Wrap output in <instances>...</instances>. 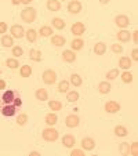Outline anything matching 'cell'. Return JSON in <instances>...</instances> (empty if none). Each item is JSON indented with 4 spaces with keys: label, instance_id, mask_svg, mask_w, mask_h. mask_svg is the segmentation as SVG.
<instances>
[{
    "label": "cell",
    "instance_id": "cell-1",
    "mask_svg": "<svg viewBox=\"0 0 138 156\" xmlns=\"http://www.w3.org/2000/svg\"><path fill=\"white\" fill-rule=\"evenodd\" d=\"M59 137V133L54 129L53 126H47L41 131V138L46 142H55Z\"/></svg>",
    "mask_w": 138,
    "mask_h": 156
},
{
    "label": "cell",
    "instance_id": "cell-2",
    "mask_svg": "<svg viewBox=\"0 0 138 156\" xmlns=\"http://www.w3.org/2000/svg\"><path fill=\"white\" fill-rule=\"evenodd\" d=\"M19 17L25 24H32L33 21L36 20V17H37V11H36V9H33V7H25V9L21 11Z\"/></svg>",
    "mask_w": 138,
    "mask_h": 156
},
{
    "label": "cell",
    "instance_id": "cell-3",
    "mask_svg": "<svg viewBox=\"0 0 138 156\" xmlns=\"http://www.w3.org/2000/svg\"><path fill=\"white\" fill-rule=\"evenodd\" d=\"M41 79H43V82L46 83V84H48V86L55 84V82H57L55 71H53V69H46V71L41 73Z\"/></svg>",
    "mask_w": 138,
    "mask_h": 156
},
{
    "label": "cell",
    "instance_id": "cell-4",
    "mask_svg": "<svg viewBox=\"0 0 138 156\" xmlns=\"http://www.w3.org/2000/svg\"><path fill=\"white\" fill-rule=\"evenodd\" d=\"M10 33L14 39H22L25 36V29L21 24H14L10 28Z\"/></svg>",
    "mask_w": 138,
    "mask_h": 156
},
{
    "label": "cell",
    "instance_id": "cell-5",
    "mask_svg": "<svg viewBox=\"0 0 138 156\" xmlns=\"http://www.w3.org/2000/svg\"><path fill=\"white\" fill-rule=\"evenodd\" d=\"M0 111H2V115L7 116V118L17 115V106H14L12 104H4V105H0Z\"/></svg>",
    "mask_w": 138,
    "mask_h": 156
},
{
    "label": "cell",
    "instance_id": "cell-6",
    "mask_svg": "<svg viewBox=\"0 0 138 156\" xmlns=\"http://www.w3.org/2000/svg\"><path fill=\"white\" fill-rule=\"evenodd\" d=\"M115 25L119 28H122V29H126L127 27L130 25V18L127 17L126 14H119L115 17Z\"/></svg>",
    "mask_w": 138,
    "mask_h": 156
},
{
    "label": "cell",
    "instance_id": "cell-7",
    "mask_svg": "<svg viewBox=\"0 0 138 156\" xmlns=\"http://www.w3.org/2000/svg\"><path fill=\"white\" fill-rule=\"evenodd\" d=\"M82 9H83V6H82V3H80L79 0H72V2H69L68 6H66L68 12H71V14H73V15L80 14Z\"/></svg>",
    "mask_w": 138,
    "mask_h": 156
},
{
    "label": "cell",
    "instance_id": "cell-8",
    "mask_svg": "<svg viewBox=\"0 0 138 156\" xmlns=\"http://www.w3.org/2000/svg\"><path fill=\"white\" fill-rule=\"evenodd\" d=\"M65 124L69 129H75V127H77L80 124V118L77 115H75V113H71V115H68L65 118Z\"/></svg>",
    "mask_w": 138,
    "mask_h": 156
},
{
    "label": "cell",
    "instance_id": "cell-9",
    "mask_svg": "<svg viewBox=\"0 0 138 156\" xmlns=\"http://www.w3.org/2000/svg\"><path fill=\"white\" fill-rule=\"evenodd\" d=\"M120 104L116 102V101H108V102H105V105H104V109H105V112L108 113H118L119 111H120Z\"/></svg>",
    "mask_w": 138,
    "mask_h": 156
},
{
    "label": "cell",
    "instance_id": "cell-10",
    "mask_svg": "<svg viewBox=\"0 0 138 156\" xmlns=\"http://www.w3.org/2000/svg\"><path fill=\"white\" fill-rule=\"evenodd\" d=\"M15 95H17V93H15L14 90H6V91L3 93V95H2V102H0V105H4V104H12Z\"/></svg>",
    "mask_w": 138,
    "mask_h": 156
},
{
    "label": "cell",
    "instance_id": "cell-11",
    "mask_svg": "<svg viewBox=\"0 0 138 156\" xmlns=\"http://www.w3.org/2000/svg\"><path fill=\"white\" fill-rule=\"evenodd\" d=\"M71 32H72V35H75L76 37H80V36L84 35V32H86V25L83 24V22H76V24L72 25Z\"/></svg>",
    "mask_w": 138,
    "mask_h": 156
},
{
    "label": "cell",
    "instance_id": "cell-12",
    "mask_svg": "<svg viewBox=\"0 0 138 156\" xmlns=\"http://www.w3.org/2000/svg\"><path fill=\"white\" fill-rule=\"evenodd\" d=\"M62 59H64V62H66V64H73L75 61H76V51L73 50H64V53H62Z\"/></svg>",
    "mask_w": 138,
    "mask_h": 156
},
{
    "label": "cell",
    "instance_id": "cell-13",
    "mask_svg": "<svg viewBox=\"0 0 138 156\" xmlns=\"http://www.w3.org/2000/svg\"><path fill=\"white\" fill-rule=\"evenodd\" d=\"M83 151H93L95 148V141L94 138H91V137H84L82 140V144H80Z\"/></svg>",
    "mask_w": 138,
    "mask_h": 156
},
{
    "label": "cell",
    "instance_id": "cell-14",
    "mask_svg": "<svg viewBox=\"0 0 138 156\" xmlns=\"http://www.w3.org/2000/svg\"><path fill=\"white\" fill-rule=\"evenodd\" d=\"M61 142L65 148H73L75 144H76V138H75L72 134H65V136L62 137Z\"/></svg>",
    "mask_w": 138,
    "mask_h": 156
},
{
    "label": "cell",
    "instance_id": "cell-15",
    "mask_svg": "<svg viewBox=\"0 0 138 156\" xmlns=\"http://www.w3.org/2000/svg\"><path fill=\"white\" fill-rule=\"evenodd\" d=\"M97 90L101 94H108V93H111L112 86H111V83H109V80H102V82H100Z\"/></svg>",
    "mask_w": 138,
    "mask_h": 156
},
{
    "label": "cell",
    "instance_id": "cell-16",
    "mask_svg": "<svg viewBox=\"0 0 138 156\" xmlns=\"http://www.w3.org/2000/svg\"><path fill=\"white\" fill-rule=\"evenodd\" d=\"M131 65H133V61L130 57H120V59H119V68L120 69L129 71L131 68Z\"/></svg>",
    "mask_w": 138,
    "mask_h": 156
},
{
    "label": "cell",
    "instance_id": "cell-17",
    "mask_svg": "<svg viewBox=\"0 0 138 156\" xmlns=\"http://www.w3.org/2000/svg\"><path fill=\"white\" fill-rule=\"evenodd\" d=\"M65 43H66V39L62 35L51 36V44H53L54 47H62V46H65Z\"/></svg>",
    "mask_w": 138,
    "mask_h": 156
},
{
    "label": "cell",
    "instance_id": "cell-18",
    "mask_svg": "<svg viewBox=\"0 0 138 156\" xmlns=\"http://www.w3.org/2000/svg\"><path fill=\"white\" fill-rule=\"evenodd\" d=\"M84 47V40L82 37H75L73 40L71 41V50L73 51H80Z\"/></svg>",
    "mask_w": 138,
    "mask_h": 156
},
{
    "label": "cell",
    "instance_id": "cell-19",
    "mask_svg": "<svg viewBox=\"0 0 138 156\" xmlns=\"http://www.w3.org/2000/svg\"><path fill=\"white\" fill-rule=\"evenodd\" d=\"M37 35L41 36V37H50V36L54 35V33H53V28H51L50 25H43V27H40Z\"/></svg>",
    "mask_w": 138,
    "mask_h": 156
},
{
    "label": "cell",
    "instance_id": "cell-20",
    "mask_svg": "<svg viewBox=\"0 0 138 156\" xmlns=\"http://www.w3.org/2000/svg\"><path fill=\"white\" fill-rule=\"evenodd\" d=\"M116 36H118V40L120 41V43H127V41L131 40V33H130L129 30H126V29L119 30V33Z\"/></svg>",
    "mask_w": 138,
    "mask_h": 156
},
{
    "label": "cell",
    "instance_id": "cell-21",
    "mask_svg": "<svg viewBox=\"0 0 138 156\" xmlns=\"http://www.w3.org/2000/svg\"><path fill=\"white\" fill-rule=\"evenodd\" d=\"M57 122H58V116L54 112H50L44 116V123L47 124V126H55Z\"/></svg>",
    "mask_w": 138,
    "mask_h": 156
},
{
    "label": "cell",
    "instance_id": "cell-22",
    "mask_svg": "<svg viewBox=\"0 0 138 156\" xmlns=\"http://www.w3.org/2000/svg\"><path fill=\"white\" fill-rule=\"evenodd\" d=\"M46 7L47 10L50 11H59L61 10V2L59 0H47V3H46Z\"/></svg>",
    "mask_w": 138,
    "mask_h": 156
},
{
    "label": "cell",
    "instance_id": "cell-23",
    "mask_svg": "<svg viewBox=\"0 0 138 156\" xmlns=\"http://www.w3.org/2000/svg\"><path fill=\"white\" fill-rule=\"evenodd\" d=\"M0 44L3 47H12L14 46V37L11 35H3L0 39Z\"/></svg>",
    "mask_w": 138,
    "mask_h": 156
},
{
    "label": "cell",
    "instance_id": "cell-24",
    "mask_svg": "<svg viewBox=\"0 0 138 156\" xmlns=\"http://www.w3.org/2000/svg\"><path fill=\"white\" fill-rule=\"evenodd\" d=\"M35 97L37 101H48V93L47 90H44V88H37L35 91Z\"/></svg>",
    "mask_w": 138,
    "mask_h": 156
},
{
    "label": "cell",
    "instance_id": "cell-25",
    "mask_svg": "<svg viewBox=\"0 0 138 156\" xmlns=\"http://www.w3.org/2000/svg\"><path fill=\"white\" fill-rule=\"evenodd\" d=\"M51 24H53L54 29H57V30H62V29H65V27H66L65 21L62 20V18H58V17L53 18V20H51Z\"/></svg>",
    "mask_w": 138,
    "mask_h": 156
},
{
    "label": "cell",
    "instance_id": "cell-26",
    "mask_svg": "<svg viewBox=\"0 0 138 156\" xmlns=\"http://www.w3.org/2000/svg\"><path fill=\"white\" fill-rule=\"evenodd\" d=\"M69 83H71L73 87H80V86L83 84V79L80 75L77 73H72L71 76H69Z\"/></svg>",
    "mask_w": 138,
    "mask_h": 156
},
{
    "label": "cell",
    "instance_id": "cell-27",
    "mask_svg": "<svg viewBox=\"0 0 138 156\" xmlns=\"http://www.w3.org/2000/svg\"><path fill=\"white\" fill-rule=\"evenodd\" d=\"M37 30L36 29H28V30H25V37H27V40L29 41V43H35L36 40H37Z\"/></svg>",
    "mask_w": 138,
    "mask_h": 156
},
{
    "label": "cell",
    "instance_id": "cell-28",
    "mask_svg": "<svg viewBox=\"0 0 138 156\" xmlns=\"http://www.w3.org/2000/svg\"><path fill=\"white\" fill-rule=\"evenodd\" d=\"M113 134L116 137H126L127 134H129V130H127L126 126H122V124H119V126H115Z\"/></svg>",
    "mask_w": 138,
    "mask_h": 156
},
{
    "label": "cell",
    "instance_id": "cell-29",
    "mask_svg": "<svg viewBox=\"0 0 138 156\" xmlns=\"http://www.w3.org/2000/svg\"><path fill=\"white\" fill-rule=\"evenodd\" d=\"M29 58L35 62H40L43 59V55H41V51L37 50V48H30L29 51Z\"/></svg>",
    "mask_w": 138,
    "mask_h": 156
},
{
    "label": "cell",
    "instance_id": "cell-30",
    "mask_svg": "<svg viewBox=\"0 0 138 156\" xmlns=\"http://www.w3.org/2000/svg\"><path fill=\"white\" fill-rule=\"evenodd\" d=\"M93 51H94L97 55H104V54L106 53V44L102 43V41H98V43H95Z\"/></svg>",
    "mask_w": 138,
    "mask_h": 156
},
{
    "label": "cell",
    "instance_id": "cell-31",
    "mask_svg": "<svg viewBox=\"0 0 138 156\" xmlns=\"http://www.w3.org/2000/svg\"><path fill=\"white\" fill-rule=\"evenodd\" d=\"M30 75H32V66H29V65H22L19 68V76L21 77L27 79V77H30Z\"/></svg>",
    "mask_w": 138,
    "mask_h": 156
},
{
    "label": "cell",
    "instance_id": "cell-32",
    "mask_svg": "<svg viewBox=\"0 0 138 156\" xmlns=\"http://www.w3.org/2000/svg\"><path fill=\"white\" fill-rule=\"evenodd\" d=\"M79 100V93L76 90H68L66 91V101L68 102H76Z\"/></svg>",
    "mask_w": 138,
    "mask_h": 156
},
{
    "label": "cell",
    "instance_id": "cell-33",
    "mask_svg": "<svg viewBox=\"0 0 138 156\" xmlns=\"http://www.w3.org/2000/svg\"><path fill=\"white\" fill-rule=\"evenodd\" d=\"M48 108L53 111V112H58L62 109V102L61 101H55V100H51L48 101Z\"/></svg>",
    "mask_w": 138,
    "mask_h": 156
},
{
    "label": "cell",
    "instance_id": "cell-34",
    "mask_svg": "<svg viewBox=\"0 0 138 156\" xmlns=\"http://www.w3.org/2000/svg\"><path fill=\"white\" fill-rule=\"evenodd\" d=\"M120 79L123 83H131L133 80H134V77H133V73L129 71H123L120 73Z\"/></svg>",
    "mask_w": 138,
    "mask_h": 156
},
{
    "label": "cell",
    "instance_id": "cell-35",
    "mask_svg": "<svg viewBox=\"0 0 138 156\" xmlns=\"http://www.w3.org/2000/svg\"><path fill=\"white\" fill-rule=\"evenodd\" d=\"M69 86H71L69 80H61V82L58 83V91L64 94V93H66L68 90H69Z\"/></svg>",
    "mask_w": 138,
    "mask_h": 156
},
{
    "label": "cell",
    "instance_id": "cell-36",
    "mask_svg": "<svg viewBox=\"0 0 138 156\" xmlns=\"http://www.w3.org/2000/svg\"><path fill=\"white\" fill-rule=\"evenodd\" d=\"M6 65L9 66L10 69H17V68H19V61H18L17 58H9V59H6Z\"/></svg>",
    "mask_w": 138,
    "mask_h": 156
},
{
    "label": "cell",
    "instance_id": "cell-37",
    "mask_svg": "<svg viewBox=\"0 0 138 156\" xmlns=\"http://www.w3.org/2000/svg\"><path fill=\"white\" fill-rule=\"evenodd\" d=\"M119 153H120V155H123V156L130 155V144L123 142V144L119 145Z\"/></svg>",
    "mask_w": 138,
    "mask_h": 156
},
{
    "label": "cell",
    "instance_id": "cell-38",
    "mask_svg": "<svg viewBox=\"0 0 138 156\" xmlns=\"http://www.w3.org/2000/svg\"><path fill=\"white\" fill-rule=\"evenodd\" d=\"M11 53H12V57H14V58H18V57H22V54H24V48L21 47V46H12Z\"/></svg>",
    "mask_w": 138,
    "mask_h": 156
},
{
    "label": "cell",
    "instance_id": "cell-39",
    "mask_svg": "<svg viewBox=\"0 0 138 156\" xmlns=\"http://www.w3.org/2000/svg\"><path fill=\"white\" fill-rule=\"evenodd\" d=\"M28 115L27 113H19V115L17 116V124L18 126H25V124L28 123Z\"/></svg>",
    "mask_w": 138,
    "mask_h": 156
},
{
    "label": "cell",
    "instance_id": "cell-40",
    "mask_svg": "<svg viewBox=\"0 0 138 156\" xmlns=\"http://www.w3.org/2000/svg\"><path fill=\"white\" fill-rule=\"evenodd\" d=\"M118 76H119V69L118 68H112L111 71H108V73H106V79L108 80L118 79Z\"/></svg>",
    "mask_w": 138,
    "mask_h": 156
},
{
    "label": "cell",
    "instance_id": "cell-41",
    "mask_svg": "<svg viewBox=\"0 0 138 156\" xmlns=\"http://www.w3.org/2000/svg\"><path fill=\"white\" fill-rule=\"evenodd\" d=\"M111 51L112 53H115V54H122L123 53V46L119 44V43H115V44H112L111 46Z\"/></svg>",
    "mask_w": 138,
    "mask_h": 156
},
{
    "label": "cell",
    "instance_id": "cell-42",
    "mask_svg": "<svg viewBox=\"0 0 138 156\" xmlns=\"http://www.w3.org/2000/svg\"><path fill=\"white\" fill-rule=\"evenodd\" d=\"M137 153H138V144L133 142V144H130V155L137 156Z\"/></svg>",
    "mask_w": 138,
    "mask_h": 156
},
{
    "label": "cell",
    "instance_id": "cell-43",
    "mask_svg": "<svg viewBox=\"0 0 138 156\" xmlns=\"http://www.w3.org/2000/svg\"><path fill=\"white\" fill-rule=\"evenodd\" d=\"M12 105L14 106H17V108H21V105H22V100H21V97L19 95H15V98H14V101H12Z\"/></svg>",
    "mask_w": 138,
    "mask_h": 156
},
{
    "label": "cell",
    "instance_id": "cell-44",
    "mask_svg": "<svg viewBox=\"0 0 138 156\" xmlns=\"http://www.w3.org/2000/svg\"><path fill=\"white\" fill-rule=\"evenodd\" d=\"M7 30H9V27L6 22H0V35H4Z\"/></svg>",
    "mask_w": 138,
    "mask_h": 156
},
{
    "label": "cell",
    "instance_id": "cell-45",
    "mask_svg": "<svg viewBox=\"0 0 138 156\" xmlns=\"http://www.w3.org/2000/svg\"><path fill=\"white\" fill-rule=\"evenodd\" d=\"M84 155V151L83 149H73L71 152V156H83Z\"/></svg>",
    "mask_w": 138,
    "mask_h": 156
},
{
    "label": "cell",
    "instance_id": "cell-46",
    "mask_svg": "<svg viewBox=\"0 0 138 156\" xmlns=\"http://www.w3.org/2000/svg\"><path fill=\"white\" fill-rule=\"evenodd\" d=\"M131 61H138V50L137 48H133V51H131Z\"/></svg>",
    "mask_w": 138,
    "mask_h": 156
},
{
    "label": "cell",
    "instance_id": "cell-47",
    "mask_svg": "<svg viewBox=\"0 0 138 156\" xmlns=\"http://www.w3.org/2000/svg\"><path fill=\"white\" fill-rule=\"evenodd\" d=\"M131 39H133V41H134V43H137V41H138V32H137V30H134V32L131 33Z\"/></svg>",
    "mask_w": 138,
    "mask_h": 156
},
{
    "label": "cell",
    "instance_id": "cell-48",
    "mask_svg": "<svg viewBox=\"0 0 138 156\" xmlns=\"http://www.w3.org/2000/svg\"><path fill=\"white\" fill-rule=\"evenodd\" d=\"M6 82L3 79H0V90H6Z\"/></svg>",
    "mask_w": 138,
    "mask_h": 156
},
{
    "label": "cell",
    "instance_id": "cell-49",
    "mask_svg": "<svg viewBox=\"0 0 138 156\" xmlns=\"http://www.w3.org/2000/svg\"><path fill=\"white\" fill-rule=\"evenodd\" d=\"M30 3H32V0H21V4H25V6H28Z\"/></svg>",
    "mask_w": 138,
    "mask_h": 156
},
{
    "label": "cell",
    "instance_id": "cell-50",
    "mask_svg": "<svg viewBox=\"0 0 138 156\" xmlns=\"http://www.w3.org/2000/svg\"><path fill=\"white\" fill-rule=\"evenodd\" d=\"M11 3L14 6H18V4H21V0H11Z\"/></svg>",
    "mask_w": 138,
    "mask_h": 156
},
{
    "label": "cell",
    "instance_id": "cell-51",
    "mask_svg": "<svg viewBox=\"0 0 138 156\" xmlns=\"http://www.w3.org/2000/svg\"><path fill=\"white\" fill-rule=\"evenodd\" d=\"M98 2H100L101 4H108L109 2H111V0H98Z\"/></svg>",
    "mask_w": 138,
    "mask_h": 156
},
{
    "label": "cell",
    "instance_id": "cell-52",
    "mask_svg": "<svg viewBox=\"0 0 138 156\" xmlns=\"http://www.w3.org/2000/svg\"><path fill=\"white\" fill-rule=\"evenodd\" d=\"M39 155H40V153L36 152V151H32V152H30V156H39Z\"/></svg>",
    "mask_w": 138,
    "mask_h": 156
},
{
    "label": "cell",
    "instance_id": "cell-53",
    "mask_svg": "<svg viewBox=\"0 0 138 156\" xmlns=\"http://www.w3.org/2000/svg\"><path fill=\"white\" fill-rule=\"evenodd\" d=\"M59 2H66V0H59Z\"/></svg>",
    "mask_w": 138,
    "mask_h": 156
}]
</instances>
